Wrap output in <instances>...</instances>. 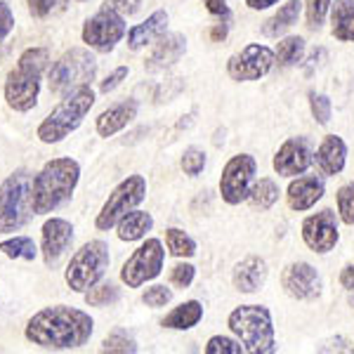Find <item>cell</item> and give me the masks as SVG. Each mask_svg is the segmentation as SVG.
I'll use <instances>...</instances> for the list:
<instances>
[{"mask_svg":"<svg viewBox=\"0 0 354 354\" xmlns=\"http://www.w3.org/2000/svg\"><path fill=\"white\" fill-rule=\"evenodd\" d=\"M302 5L305 3H300V0H288V3H283L281 8L262 24V33H265L267 38H279L281 33H286L288 28L298 21V17L302 12Z\"/></svg>","mask_w":354,"mask_h":354,"instance_id":"cell-26","label":"cell"},{"mask_svg":"<svg viewBox=\"0 0 354 354\" xmlns=\"http://www.w3.org/2000/svg\"><path fill=\"white\" fill-rule=\"evenodd\" d=\"M102 352H123V354H135L137 352V342L130 338L125 330H116V333L106 335L102 342Z\"/></svg>","mask_w":354,"mask_h":354,"instance_id":"cell-35","label":"cell"},{"mask_svg":"<svg viewBox=\"0 0 354 354\" xmlns=\"http://www.w3.org/2000/svg\"><path fill=\"white\" fill-rule=\"evenodd\" d=\"M33 180L31 170L19 168L0 185V234L19 232L36 215Z\"/></svg>","mask_w":354,"mask_h":354,"instance_id":"cell-4","label":"cell"},{"mask_svg":"<svg viewBox=\"0 0 354 354\" xmlns=\"http://www.w3.org/2000/svg\"><path fill=\"white\" fill-rule=\"evenodd\" d=\"M151 227H153V218L149 213H145V210H130V213H125L118 220L116 230L121 241H140V239L147 236V232H151Z\"/></svg>","mask_w":354,"mask_h":354,"instance_id":"cell-27","label":"cell"},{"mask_svg":"<svg viewBox=\"0 0 354 354\" xmlns=\"http://www.w3.org/2000/svg\"><path fill=\"white\" fill-rule=\"evenodd\" d=\"M15 31V15L8 3H0V43Z\"/></svg>","mask_w":354,"mask_h":354,"instance_id":"cell-43","label":"cell"},{"mask_svg":"<svg viewBox=\"0 0 354 354\" xmlns=\"http://www.w3.org/2000/svg\"><path fill=\"white\" fill-rule=\"evenodd\" d=\"M243 345L239 340L225 338V335H213L205 342V354H243Z\"/></svg>","mask_w":354,"mask_h":354,"instance_id":"cell-36","label":"cell"},{"mask_svg":"<svg viewBox=\"0 0 354 354\" xmlns=\"http://www.w3.org/2000/svg\"><path fill=\"white\" fill-rule=\"evenodd\" d=\"M330 3H333V0H307L305 3L307 26H310L312 31L322 28L324 19H326V15L330 12Z\"/></svg>","mask_w":354,"mask_h":354,"instance_id":"cell-34","label":"cell"},{"mask_svg":"<svg viewBox=\"0 0 354 354\" xmlns=\"http://www.w3.org/2000/svg\"><path fill=\"white\" fill-rule=\"evenodd\" d=\"M277 64V55L272 48L260 43H250L245 45L241 53L232 55L227 62V73H230L232 81L239 83H248V81H260L267 73L272 71Z\"/></svg>","mask_w":354,"mask_h":354,"instance_id":"cell-13","label":"cell"},{"mask_svg":"<svg viewBox=\"0 0 354 354\" xmlns=\"http://www.w3.org/2000/svg\"><path fill=\"white\" fill-rule=\"evenodd\" d=\"M335 201H338V215L345 225L354 227V182L342 185L338 194H335Z\"/></svg>","mask_w":354,"mask_h":354,"instance_id":"cell-33","label":"cell"},{"mask_svg":"<svg viewBox=\"0 0 354 354\" xmlns=\"http://www.w3.org/2000/svg\"><path fill=\"white\" fill-rule=\"evenodd\" d=\"M210 38H213L215 43L225 41V38H227V24H215L213 28H210Z\"/></svg>","mask_w":354,"mask_h":354,"instance_id":"cell-48","label":"cell"},{"mask_svg":"<svg viewBox=\"0 0 354 354\" xmlns=\"http://www.w3.org/2000/svg\"><path fill=\"white\" fill-rule=\"evenodd\" d=\"M324 180H319L317 175H298V180H293L288 185V192H286V198H288V205L290 210H310L312 205H317V201L324 198Z\"/></svg>","mask_w":354,"mask_h":354,"instance_id":"cell-19","label":"cell"},{"mask_svg":"<svg viewBox=\"0 0 354 354\" xmlns=\"http://www.w3.org/2000/svg\"><path fill=\"white\" fill-rule=\"evenodd\" d=\"M73 243V225L64 218H50L43 225L41 253L48 267H57Z\"/></svg>","mask_w":354,"mask_h":354,"instance_id":"cell-17","label":"cell"},{"mask_svg":"<svg viewBox=\"0 0 354 354\" xmlns=\"http://www.w3.org/2000/svg\"><path fill=\"white\" fill-rule=\"evenodd\" d=\"M57 3H59V0H26L28 12H31L33 17H38V19H43V17H48L50 12H53Z\"/></svg>","mask_w":354,"mask_h":354,"instance_id":"cell-44","label":"cell"},{"mask_svg":"<svg viewBox=\"0 0 354 354\" xmlns=\"http://www.w3.org/2000/svg\"><path fill=\"white\" fill-rule=\"evenodd\" d=\"M274 55H277L279 66H295L305 55V41L300 36H286L283 41H279Z\"/></svg>","mask_w":354,"mask_h":354,"instance_id":"cell-29","label":"cell"},{"mask_svg":"<svg viewBox=\"0 0 354 354\" xmlns=\"http://www.w3.org/2000/svg\"><path fill=\"white\" fill-rule=\"evenodd\" d=\"M0 253L12 260H36L38 245L33 243L31 236H15L8 241H0Z\"/></svg>","mask_w":354,"mask_h":354,"instance_id":"cell-30","label":"cell"},{"mask_svg":"<svg viewBox=\"0 0 354 354\" xmlns=\"http://www.w3.org/2000/svg\"><path fill=\"white\" fill-rule=\"evenodd\" d=\"M205 10H208L213 17H220V19H230V5H227V0H203Z\"/></svg>","mask_w":354,"mask_h":354,"instance_id":"cell-45","label":"cell"},{"mask_svg":"<svg viewBox=\"0 0 354 354\" xmlns=\"http://www.w3.org/2000/svg\"><path fill=\"white\" fill-rule=\"evenodd\" d=\"M145 198H147V180L142 175H128L121 185L109 194L106 203L102 205V210L97 213L95 227L100 232L113 230V227L118 225V220H121L125 213L135 210Z\"/></svg>","mask_w":354,"mask_h":354,"instance_id":"cell-9","label":"cell"},{"mask_svg":"<svg viewBox=\"0 0 354 354\" xmlns=\"http://www.w3.org/2000/svg\"><path fill=\"white\" fill-rule=\"evenodd\" d=\"M314 161H317V168L322 170L324 175L335 177L342 173L347 161V145L345 140L338 135H326L322 140V145L314 151Z\"/></svg>","mask_w":354,"mask_h":354,"instance_id":"cell-20","label":"cell"},{"mask_svg":"<svg viewBox=\"0 0 354 354\" xmlns=\"http://www.w3.org/2000/svg\"><path fill=\"white\" fill-rule=\"evenodd\" d=\"M95 330V322L88 312L76 307L55 305L45 307L28 319L24 335L28 342L43 350H78L90 340Z\"/></svg>","mask_w":354,"mask_h":354,"instance_id":"cell-1","label":"cell"},{"mask_svg":"<svg viewBox=\"0 0 354 354\" xmlns=\"http://www.w3.org/2000/svg\"><path fill=\"white\" fill-rule=\"evenodd\" d=\"M340 286L347 290H354V265H347L345 270L340 272Z\"/></svg>","mask_w":354,"mask_h":354,"instance_id":"cell-46","label":"cell"},{"mask_svg":"<svg viewBox=\"0 0 354 354\" xmlns=\"http://www.w3.org/2000/svg\"><path fill=\"white\" fill-rule=\"evenodd\" d=\"M93 104H95V90L90 88V85H81V88L71 90V93L64 95V100L45 116V121L38 125V133H36L38 140L45 142V145H57V142H62L83 123V118L90 113Z\"/></svg>","mask_w":354,"mask_h":354,"instance_id":"cell-5","label":"cell"},{"mask_svg":"<svg viewBox=\"0 0 354 354\" xmlns=\"http://www.w3.org/2000/svg\"><path fill=\"white\" fill-rule=\"evenodd\" d=\"M97 76V59L90 50L71 48L55 62L48 73V85L53 95H68L71 90L90 85Z\"/></svg>","mask_w":354,"mask_h":354,"instance_id":"cell-7","label":"cell"},{"mask_svg":"<svg viewBox=\"0 0 354 354\" xmlns=\"http://www.w3.org/2000/svg\"><path fill=\"white\" fill-rule=\"evenodd\" d=\"M312 161H314L312 142L307 137H290L274 153L272 165L281 177H298L305 175V170L310 168Z\"/></svg>","mask_w":354,"mask_h":354,"instance_id":"cell-16","label":"cell"},{"mask_svg":"<svg viewBox=\"0 0 354 354\" xmlns=\"http://www.w3.org/2000/svg\"><path fill=\"white\" fill-rule=\"evenodd\" d=\"M180 165H182V170H185V175L198 177L205 168V153L201 149H196V147H192V149H187L185 153H182Z\"/></svg>","mask_w":354,"mask_h":354,"instance_id":"cell-37","label":"cell"},{"mask_svg":"<svg viewBox=\"0 0 354 354\" xmlns=\"http://www.w3.org/2000/svg\"><path fill=\"white\" fill-rule=\"evenodd\" d=\"M185 50H187V41L182 33H168V36L163 33L156 41V45H153L149 59H147V68L149 71H161L165 66H173L175 62H180Z\"/></svg>","mask_w":354,"mask_h":354,"instance_id":"cell-21","label":"cell"},{"mask_svg":"<svg viewBox=\"0 0 354 354\" xmlns=\"http://www.w3.org/2000/svg\"><path fill=\"white\" fill-rule=\"evenodd\" d=\"M203 319V305L198 300H187L163 317L161 326L170 330H189Z\"/></svg>","mask_w":354,"mask_h":354,"instance_id":"cell-25","label":"cell"},{"mask_svg":"<svg viewBox=\"0 0 354 354\" xmlns=\"http://www.w3.org/2000/svg\"><path fill=\"white\" fill-rule=\"evenodd\" d=\"M255 175H258V161L250 153H236L227 161L220 177V196L225 203L239 205L250 196Z\"/></svg>","mask_w":354,"mask_h":354,"instance_id":"cell-11","label":"cell"},{"mask_svg":"<svg viewBox=\"0 0 354 354\" xmlns=\"http://www.w3.org/2000/svg\"><path fill=\"white\" fill-rule=\"evenodd\" d=\"M302 241L312 253L326 255L335 248V243L340 241V230L335 213L328 208L319 210V213L310 215L302 222Z\"/></svg>","mask_w":354,"mask_h":354,"instance_id":"cell-14","label":"cell"},{"mask_svg":"<svg viewBox=\"0 0 354 354\" xmlns=\"http://www.w3.org/2000/svg\"><path fill=\"white\" fill-rule=\"evenodd\" d=\"M277 3H281V0H245V5H248L250 10H267Z\"/></svg>","mask_w":354,"mask_h":354,"instance_id":"cell-47","label":"cell"},{"mask_svg":"<svg viewBox=\"0 0 354 354\" xmlns=\"http://www.w3.org/2000/svg\"><path fill=\"white\" fill-rule=\"evenodd\" d=\"M48 50L28 48L17 59L12 71L5 78V102L15 111H31L41 95V76L48 66Z\"/></svg>","mask_w":354,"mask_h":354,"instance_id":"cell-3","label":"cell"},{"mask_svg":"<svg viewBox=\"0 0 354 354\" xmlns=\"http://www.w3.org/2000/svg\"><path fill=\"white\" fill-rule=\"evenodd\" d=\"M135 116H137L135 100H125V102H118V104H111L109 109H104L97 116V135L113 137L116 133H121Z\"/></svg>","mask_w":354,"mask_h":354,"instance_id":"cell-22","label":"cell"},{"mask_svg":"<svg viewBox=\"0 0 354 354\" xmlns=\"http://www.w3.org/2000/svg\"><path fill=\"white\" fill-rule=\"evenodd\" d=\"M267 262L260 255H248L234 267L232 272V283L239 293H258L267 281Z\"/></svg>","mask_w":354,"mask_h":354,"instance_id":"cell-18","label":"cell"},{"mask_svg":"<svg viewBox=\"0 0 354 354\" xmlns=\"http://www.w3.org/2000/svg\"><path fill=\"white\" fill-rule=\"evenodd\" d=\"M165 245H168V250L175 258H192V255H196V241L185 230H177V227L165 230Z\"/></svg>","mask_w":354,"mask_h":354,"instance_id":"cell-31","label":"cell"},{"mask_svg":"<svg viewBox=\"0 0 354 354\" xmlns=\"http://www.w3.org/2000/svg\"><path fill=\"white\" fill-rule=\"evenodd\" d=\"M118 298H121V288L116 283H100V286L85 290V302L90 307H106V305H113Z\"/></svg>","mask_w":354,"mask_h":354,"instance_id":"cell-32","label":"cell"},{"mask_svg":"<svg viewBox=\"0 0 354 354\" xmlns=\"http://www.w3.org/2000/svg\"><path fill=\"white\" fill-rule=\"evenodd\" d=\"M279 185L272 177H260L253 182V189H250L248 201L255 210H270L274 203L279 201Z\"/></svg>","mask_w":354,"mask_h":354,"instance_id":"cell-28","label":"cell"},{"mask_svg":"<svg viewBox=\"0 0 354 354\" xmlns=\"http://www.w3.org/2000/svg\"><path fill=\"white\" fill-rule=\"evenodd\" d=\"M109 262H111L109 245L104 241H100V239L88 241L81 250H76V255H73L66 267L64 279H66L68 288L76 290V293L90 290L95 283H100V279L106 274Z\"/></svg>","mask_w":354,"mask_h":354,"instance_id":"cell-8","label":"cell"},{"mask_svg":"<svg viewBox=\"0 0 354 354\" xmlns=\"http://www.w3.org/2000/svg\"><path fill=\"white\" fill-rule=\"evenodd\" d=\"M310 109L314 121L319 125H326L330 121V113H333V106H330V100L322 93H310Z\"/></svg>","mask_w":354,"mask_h":354,"instance_id":"cell-38","label":"cell"},{"mask_svg":"<svg viewBox=\"0 0 354 354\" xmlns=\"http://www.w3.org/2000/svg\"><path fill=\"white\" fill-rule=\"evenodd\" d=\"M170 300H173V290L168 286H161V283H156V286L147 288L145 293H142V302H145L147 307H165Z\"/></svg>","mask_w":354,"mask_h":354,"instance_id":"cell-39","label":"cell"},{"mask_svg":"<svg viewBox=\"0 0 354 354\" xmlns=\"http://www.w3.org/2000/svg\"><path fill=\"white\" fill-rule=\"evenodd\" d=\"M163 262H165V250L163 243L158 239H147L140 248L125 260L123 270H121V281L128 288H140L147 281L156 279L163 272Z\"/></svg>","mask_w":354,"mask_h":354,"instance_id":"cell-10","label":"cell"},{"mask_svg":"<svg viewBox=\"0 0 354 354\" xmlns=\"http://www.w3.org/2000/svg\"><path fill=\"white\" fill-rule=\"evenodd\" d=\"M165 26H168V12H165V10H156L149 19L133 26L128 31V48L142 50V48H147V45L156 43L165 33Z\"/></svg>","mask_w":354,"mask_h":354,"instance_id":"cell-23","label":"cell"},{"mask_svg":"<svg viewBox=\"0 0 354 354\" xmlns=\"http://www.w3.org/2000/svg\"><path fill=\"white\" fill-rule=\"evenodd\" d=\"M125 78H128V66H118V68H113V71L109 73V76L104 78V81L100 83V93L102 95H109L111 90H116L118 85H121Z\"/></svg>","mask_w":354,"mask_h":354,"instance_id":"cell-42","label":"cell"},{"mask_svg":"<svg viewBox=\"0 0 354 354\" xmlns=\"http://www.w3.org/2000/svg\"><path fill=\"white\" fill-rule=\"evenodd\" d=\"M330 33L335 41L354 43V0L330 3Z\"/></svg>","mask_w":354,"mask_h":354,"instance_id":"cell-24","label":"cell"},{"mask_svg":"<svg viewBox=\"0 0 354 354\" xmlns=\"http://www.w3.org/2000/svg\"><path fill=\"white\" fill-rule=\"evenodd\" d=\"M281 286L295 300H317L322 295V277L310 262H290L281 272Z\"/></svg>","mask_w":354,"mask_h":354,"instance_id":"cell-15","label":"cell"},{"mask_svg":"<svg viewBox=\"0 0 354 354\" xmlns=\"http://www.w3.org/2000/svg\"><path fill=\"white\" fill-rule=\"evenodd\" d=\"M78 3H81V0H78Z\"/></svg>","mask_w":354,"mask_h":354,"instance_id":"cell-49","label":"cell"},{"mask_svg":"<svg viewBox=\"0 0 354 354\" xmlns=\"http://www.w3.org/2000/svg\"><path fill=\"white\" fill-rule=\"evenodd\" d=\"M140 5H142V0H104V3H102V8L113 10V12H118L123 17H130V15H135L137 10H140Z\"/></svg>","mask_w":354,"mask_h":354,"instance_id":"cell-41","label":"cell"},{"mask_svg":"<svg viewBox=\"0 0 354 354\" xmlns=\"http://www.w3.org/2000/svg\"><path fill=\"white\" fill-rule=\"evenodd\" d=\"M227 326L239 342L243 345L245 352L250 354H272L277 350V335H274V322L272 312L262 305H241L236 307Z\"/></svg>","mask_w":354,"mask_h":354,"instance_id":"cell-6","label":"cell"},{"mask_svg":"<svg viewBox=\"0 0 354 354\" xmlns=\"http://www.w3.org/2000/svg\"><path fill=\"white\" fill-rule=\"evenodd\" d=\"M194 277H196V267L189 265V262H177L173 270H170V283L177 288L192 286Z\"/></svg>","mask_w":354,"mask_h":354,"instance_id":"cell-40","label":"cell"},{"mask_svg":"<svg viewBox=\"0 0 354 354\" xmlns=\"http://www.w3.org/2000/svg\"><path fill=\"white\" fill-rule=\"evenodd\" d=\"M125 31H128V28H125L123 15L113 12V10H106V8H100V12H95L85 21L81 38L90 50L106 55L123 41Z\"/></svg>","mask_w":354,"mask_h":354,"instance_id":"cell-12","label":"cell"},{"mask_svg":"<svg viewBox=\"0 0 354 354\" xmlns=\"http://www.w3.org/2000/svg\"><path fill=\"white\" fill-rule=\"evenodd\" d=\"M81 180V165L73 158H53L33 180V205L36 215H48L62 208L76 192Z\"/></svg>","mask_w":354,"mask_h":354,"instance_id":"cell-2","label":"cell"}]
</instances>
